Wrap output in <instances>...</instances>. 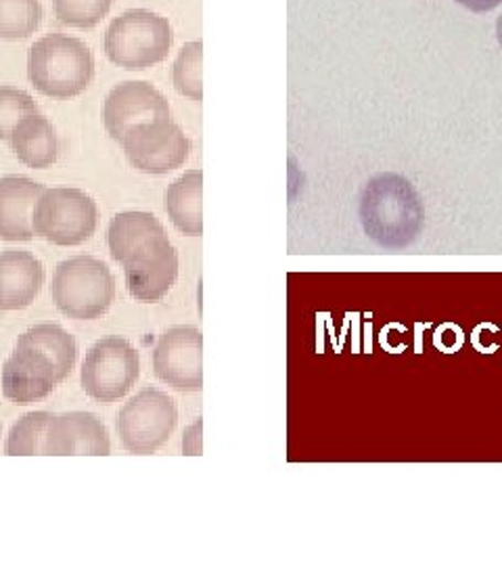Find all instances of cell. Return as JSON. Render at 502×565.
<instances>
[{"instance_id":"21","label":"cell","mask_w":502,"mask_h":565,"mask_svg":"<svg viewBox=\"0 0 502 565\" xmlns=\"http://www.w3.org/2000/svg\"><path fill=\"white\" fill-rule=\"evenodd\" d=\"M41 0H0V39L21 41L41 28Z\"/></svg>"},{"instance_id":"11","label":"cell","mask_w":502,"mask_h":565,"mask_svg":"<svg viewBox=\"0 0 502 565\" xmlns=\"http://www.w3.org/2000/svg\"><path fill=\"white\" fill-rule=\"evenodd\" d=\"M111 450L109 434L105 425L100 424L95 415L72 411L63 413L60 417L53 415L46 440H44V452L51 457H107Z\"/></svg>"},{"instance_id":"25","label":"cell","mask_w":502,"mask_h":565,"mask_svg":"<svg viewBox=\"0 0 502 565\" xmlns=\"http://www.w3.org/2000/svg\"><path fill=\"white\" fill-rule=\"evenodd\" d=\"M182 450H184V455H191V457L201 455V422H195L186 429V436L182 440Z\"/></svg>"},{"instance_id":"12","label":"cell","mask_w":502,"mask_h":565,"mask_svg":"<svg viewBox=\"0 0 502 565\" xmlns=\"http://www.w3.org/2000/svg\"><path fill=\"white\" fill-rule=\"evenodd\" d=\"M57 382L51 361L34 348L15 345L2 369V394L20 406L46 398Z\"/></svg>"},{"instance_id":"10","label":"cell","mask_w":502,"mask_h":565,"mask_svg":"<svg viewBox=\"0 0 502 565\" xmlns=\"http://www.w3.org/2000/svg\"><path fill=\"white\" fill-rule=\"evenodd\" d=\"M203 340L197 327H172L153 350V371L163 384L181 392H200L203 387L201 364Z\"/></svg>"},{"instance_id":"22","label":"cell","mask_w":502,"mask_h":565,"mask_svg":"<svg viewBox=\"0 0 502 565\" xmlns=\"http://www.w3.org/2000/svg\"><path fill=\"white\" fill-rule=\"evenodd\" d=\"M201 51L203 44L200 41L186 42L179 53V60L172 70L174 88L182 97H189L193 102L203 99V82H201Z\"/></svg>"},{"instance_id":"23","label":"cell","mask_w":502,"mask_h":565,"mask_svg":"<svg viewBox=\"0 0 502 565\" xmlns=\"http://www.w3.org/2000/svg\"><path fill=\"white\" fill-rule=\"evenodd\" d=\"M114 0H53L55 18L67 28L90 30L111 11Z\"/></svg>"},{"instance_id":"20","label":"cell","mask_w":502,"mask_h":565,"mask_svg":"<svg viewBox=\"0 0 502 565\" xmlns=\"http://www.w3.org/2000/svg\"><path fill=\"white\" fill-rule=\"evenodd\" d=\"M53 415L46 411H36L25 417H21L18 424L11 427L4 452L9 457H34V455H46L44 452V440L46 429L51 424Z\"/></svg>"},{"instance_id":"26","label":"cell","mask_w":502,"mask_h":565,"mask_svg":"<svg viewBox=\"0 0 502 565\" xmlns=\"http://www.w3.org/2000/svg\"><path fill=\"white\" fill-rule=\"evenodd\" d=\"M457 2L464 9H469L471 13H488L502 4V0H457Z\"/></svg>"},{"instance_id":"18","label":"cell","mask_w":502,"mask_h":565,"mask_svg":"<svg viewBox=\"0 0 502 565\" xmlns=\"http://www.w3.org/2000/svg\"><path fill=\"white\" fill-rule=\"evenodd\" d=\"M201 184V170H189L165 189V212L172 224L189 237H200L203 233Z\"/></svg>"},{"instance_id":"14","label":"cell","mask_w":502,"mask_h":565,"mask_svg":"<svg viewBox=\"0 0 502 565\" xmlns=\"http://www.w3.org/2000/svg\"><path fill=\"white\" fill-rule=\"evenodd\" d=\"M44 193V184L25 177L0 179V239L30 242L34 237L32 212Z\"/></svg>"},{"instance_id":"19","label":"cell","mask_w":502,"mask_h":565,"mask_svg":"<svg viewBox=\"0 0 502 565\" xmlns=\"http://www.w3.org/2000/svg\"><path fill=\"white\" fill-rule=\"evenodd\" d=\"M18 343L42 352L53 364L60 384H63L72 375V369H74L76 356H78V343L74 340V335L67 333L60 324H36L32 329H28Z\"/></svg>"},{"instance_id":"4","label":"cell","mask_w":502,"mask_h":565,"mask_svg":"<svg viewBox=\"0 0 502 565\" xmlns=\"http://www.w3.org/2000/svg\"><path fill=\"white\" fill-rule=\"evenodd\" d=\"M51 291L53 302L67 319L93 321L114 302L116 279L107 264L93 256H76L57 266Z\"/></svg>"},{"instance_id":"15","label":"cell","mask_w":502,"mask_h":565,"mask_svg":"<svg viewBox=\"0 0 502 565\" xmlns=\"http://www.w3.org/2000/svg\"><path fill=\"white\" fill-rule=\"evenodd\" d=\"M44 285V268L34 254L4 249L0 254V310H21L36 300Z\"/></svg>"},{"instance_id":"1","label":"cell","mask_w":502,"mask_h":565,"mask_svg":"<svg viewBox=\"0 0 502 565\" xmlns=\"http://www.w3.org/2000/svg\"><path fill=\"white\" fill-rule=\"evenodd\" d=\"M361 223L366 237L383 249H404L419 239L425 226L421 195L402 174H377L362 191Z\"/></svg>"},{"instance_id":"2","label":"cell","mask_w":502,"mask_h":565,"mask_svg":"<svg viewBox=\"0 0 502 565\" xmlns=\"http://www.w3.org/2000/svg\"><path fill=\"white\" fill-rule=\"evenodd\" d=\"M28 78L44 97H78L95 78L93 51L81 39L46 34L28 53Z\"/></svg>"},{"instance_id":"13","label":"cell","mask_w":502,"mask_h":565,"mask_svg":"<svg viewBox=\"0 0 502 565\" xmlns=\"http://www.w3.org/2000/svg\"><path fill=\"white\" fill-rule=\"evenodd\" d=\"M168 242L165 228L149 212H121L107 231L109 252L121 266L139 263Z\"/></svg>"},{"instance_id":"24","label":"cell","mask_w":502,"mask_h":565,"mask_svg":"<svg viewBox=\"0 0 502 565\" xmlns=\"http://www.w3.org/2000/svg\"><path fill=\"white\" fill-rule=\"evenodd\" d=\"M34 114H39V103L32 95L13 86H0V141H9L18 124Z\"/></svg>"},{"instance_id":"5","label":"cell","mask_w":502,"mask_h":565,"mask_svg":"<svg viewBox=\"0 0 502 565\" xmlns=\"http://www.w3.org/2000/svg\"><path fill=\"white\" fill-rule=\"evenodd\" d=\"M97 203L81 189H44L32 212V228L46 242L72 247L90 239L97 231Z\"/></svg>"},{"instance_id":"27","label":"cell","mask_w":502,"mask_h":565,"mask_svg":"<svg viewBox=\"0 0 502 565\" xmlns=\"http://www.w3.org/2000/svg\"><path fill=\"white\" fill-rule=\"evenodd\" d=\"M496 39H499V44H501L502 49V15L496 20Z\"/></svg>"},{"instance_id":"17","label":"cell","mask_w":502,"mask_h":565,"mask_svg":"<svg viewBox=\"0 0 502 565\" xmlns=\"http://www.w3.org/2000/svg\"><path fill=\"white\" fill-rule=\"evenodd\" d=\"M9 142L18 160L32 170H44L57 162L60 139L55 126L41 114L21 120Z\"/></svg>"},{"instance_id":"6","label":"cell","mask_w":502,"mask_h":565,"mask_svg":"<svg viewBox=\"0 0 502 565\" xmlns=\"http://www.w3.org/2000/svg\"><path fill=\"white\" fill-rule=\"evenodd\" d=\"M179 422L174 401L156 387H145L118 415L121 446L132 455H151L168 443Z\"/></svg>"},{"instance_id":"7","label":"cell","mask_w":502,"mask_h":565,"mask_svg":"<svg viewBox=\"0 0 502 565\" xmlns=\"http://www.w3.org/2000/svg\"><path fill=\"white\" fill-rule=\"evenodd\" d=\"M141 375L139 352L121 338L95 343L82 364L84 392L103 404L124 398Z\"/></svg>"},{"instance_id":"3","label":"cell","mask_w":502,"mask_h":565,"mask_svg":"<svg viewBox=\"0 0 502 565\" xmlns=\"http://www.w3.org/2000/svg\"><path fill=\"white\" fill-rule=\"evenodd\" d=\"M174 44L172 25L160 13L132 9L109 23L105 32V55L128 72H142L170 55Z\"/></svg>"},{"instance_id":"16","label":"cell","mask_w":502,"mask_h":565,"mask_svg":"<svg viewBox=\"0 0 502 565\" xmlns=\"http://www.w3.org/2000/svg\"><path fill=\"white\" fill-rule=\"evenodd\" d=\"M126 285L135 300L139 302H158L161 300L179 277V254L174 245L168 242L145 256L139 263L124 266Z\"/></svg>"},{"instance_id":"9","label":"cell","mask_w":502,"mask_h":565,"mask_svg":"<svg viewBox=\"0 0 502 565\" xmlns=\"http://www.w3.org/2000/svg\"><path fill=\"white\" fill-rule=\"evenodd\" d=\"M172 118L170 103L149 82H121L107 95L103 121L114 141L121 142L135 128Z\"/></svg>"},{"instance_id":"8","label":"cell","mask_w":502,"mask_h":565,"mask_svg":"<svg viewBox=\"0 0 502 565\" xmlns=\"http://www.w3.org/2000/svg\"><path fill=\"white\" fill-rule=\"evenodd\" d=\"M120 145L130 166L145 174H168L191 156V141L172 118L142 124Z\"/></svg>"}]
</instances>
